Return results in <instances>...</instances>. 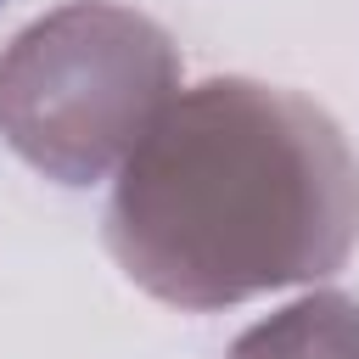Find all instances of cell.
Masks as SVG:
<instances>
[{
    "instance_id": "1",
    "label": "cell",
    "mask_w": 359,
    "mask_h": 359,
    "mask_svg": "<svg viewBox=\"0 0 359 359\" xmlns=\"http://www.w3.org/2000/svg\"><path fill=\"white\" fill-rule=\"evenodd\" d=\"M107 241L129 280L180 309L320 280L359 241V163L314 101L208 79L118 163Z\"/></svg>"
},
{
    "instance_id": "2",
    "label": "cell",
    "mask_w": 359,
    "mask_h": 359,
    "mask_svg": "<svg viewBox=\"0 0 359 359\" xmlns=\"http://www.w3.org/2000/svg\"><path fill=\"white\" fill-rule=\"evenodd\" d=\"M174 95L168 34L112 0L62 6L0 56V135L62 185L118 168Z\"/></svg>"
},
{
    "instance_id": "3",
    "label": "cell",
    "mask_w": 359,
    "mask_h": 359,
    "mask_svg": "<svg viewBox=\"0 0 359 359\" xmlns=\"http://www.w3.org/2000/svg\"><path fill=\"white\" fill-rule=\"evenodd\" d=\"M230 359H359V303L320 292L252 325Z\"/></svg>"
}]
</instances>
